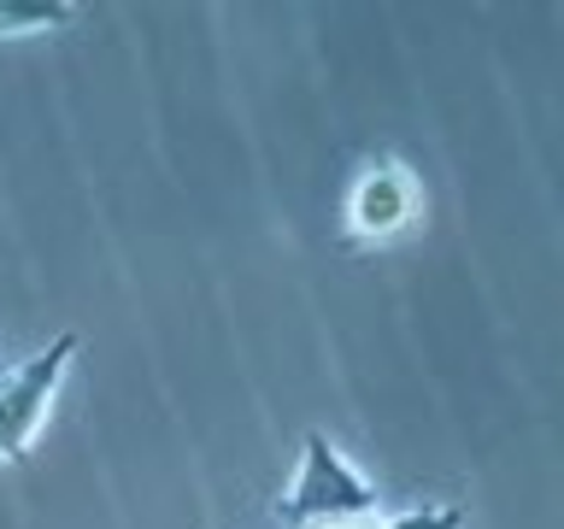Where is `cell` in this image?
<instances>
[{
	"instance_id": "5b68a950",
	"label": "cell",
	"mask_w": 564,
	"mask_h": 529,
	"mask_svg": "<svg viewBox=\"0 0 564 529\" xmlns=\"http://www.w3.org/2000/svg\"><path fill=\"white\" fill-rule=\"evenodd\" d=\"M377 529H465V506H412V511H394Z\"/></svg>"
},
{
	"instance_id": "7a4b0ae2",
	"label": "cell",
	"mask_w": 564,
	"mask_h": 529,
	"mask_svg": "<svg viewBox=\"0 0 564 529\" xmlns=\"http://www.w3.org/2000/svg\"><path fill=\"white\" fill-rule=\"evenodd\" d=\"M77 347H83L77 330H59L42 353H30L24 365H12L7 377H0V465H24L30 458L53 400H59L65 370L77 359Z\"/></svg>"
},
{
	"instance_id": "277c9868",
	"label": "cell",
	"mask_w": 564,
	"mask_h": 529,
	"mask_svg": "<svg viewBox=\"0 0 564 529\" xmlns=\"http://www.w3.org/2000/svg\"><path fill=\"white\" fill-rule=\"evenodd\" d=\"M77 7L70 0H0V35H42V30H65Z\"/></svg>"
},
{
	"instance_id": "8992f818",
	"label": "cell",
	"mask_w": 564,
	"mask_h": 529,
	"mask_svg": "<svg viewBox=\"0 0 564 529\" xmlns=\"http://www.w3.org/2000/svg\"><path fill=\"white\" fill-rule=\"evenodd\" d=\"M312 529H377V518H347V523H312Z\"/></svg>"
},
{
	"instance_id": "6da1fadb",
	"label": "cell",
	"mask_w": 564,
	"mask_h": 529,
	"mask_svg": "<svg viewBox=\"0 0 564 529\" xmlns=\"http://www.w3.org/2000/svg\"><path fill=\"white\" fill-rule=\"evenodd\" d=\"M271 518L282 529H312V523H347V518H377V483L335 447L324 430H306L300 465L289 488L276 494Z\"/></svg>"
},
{
	"instance_id": "3957f363",
	"label": "cell",
	"mask_w": 564,
	"mask_h": 529,
	"mask_svg": "<svg viewBox=\"0 0 564 529\" xmlns=\"http://www.w3.org/2000/svg\"><path fill=\"white\" fill-rule=\"evenodd\" d=\"M423 218V188L417 176L400 165V159H370L359 171V183L347 194V229L352 241L365 247H382V241H400L405 229H417Z\"/></svg>"
}]
</instances>
